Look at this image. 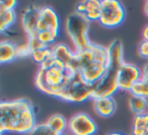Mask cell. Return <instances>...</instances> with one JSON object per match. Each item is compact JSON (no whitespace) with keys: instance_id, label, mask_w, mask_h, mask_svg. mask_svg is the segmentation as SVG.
Wrapping results in <instances>:
<instances>
[{"instance_id":"obj_1","label":"cell","mask_w":148,"mask_h":135,"mask_svg":"<svg viewBox=\"0 0 148 135\" xmlns=\"http://www.w3.org/2000/svg\"><path fill=\"white\" fill-rule=\"evenodd\" d=\"M37 126L34 105L25 98L1 102L0 132L29 134Z\"/></svg>"},{"instance_id":"obj_2","label":"cell","mask_w":148,"mask_h":135,"mask_svg":"<svg viewBox=\"0 0 148 135\" xmlns=\"http://www.w3.org/2000/svg\"><path fill=\"white\" fill-rule=\"evenodd\" d=\"M69 74L70 72L65 66L58 62H55L52 66H40L35 78V84L44 94L59 98Z\"/></svg>"},{"instance_id":"obj_3","label":"cell","mask_w":148,"mask_h":135,"mask_svg":"<svg viewBox=\"0 0 148 135\" xmlns=\"http://www.w3.org/2000/svg\"><path fill=\"white\" fill-rule=\"evenodd\" d=\"M65 30L75 47V52L82 51L91 44L88 37L89 21L76 12L70 13L67 17Z\"/></svg>"},{"instance_id":"obj_4","label":"cell","mask_w":148,"mask_h":135,"mask_svg":"<svg viewBox=\"0 0 148 135\" xmlns=\"http://www.w3.org/2000/svg\"><path fill=\"white\" fill-rule=\"evenodd\" d=\"M59 98L73 104L86 102L89 98H92L90 84L85 81L80 73H70Z\"/></svg>"},{"instance_id":"obj_5","label":"cell","mask_w":148,"mask_h":135,"mask_svg":"<svg viewBox=\"0 0 148 135\" xmlns=\"http://www.w3.org/2000/svg\"><path fill=\"white\" fill-rule=\"evenodd\" d=\"M126 10L118 0H101V13L99 23L108 29H114L124 23Z\"/></svg>"},{"instance_id":"obj_6","label":"cell","mask_w":148,"mask_h":135,"mask_svg":"<svg viewBox=\"0 0 148 135\" xmlns=\"http://www.w3.org/2000/svg\"><path fill=\"white\" fill-rule=\"evenodd\" d=\"M92 100L101 98H112L120 90L118 83V71L108 69L99 80L90 84Z\"/></svg>"},{"instance_id":"obj_7","label":"cell","mask_w":148,"mask_h":135,"mask_svg":"<svg viewBox=\"0 0 148 135\" xmlns=\"http://www.w3.org/2000/svg\"><path fill=\"white\" fill-rule=\"evenodd\" d=\"M70 135H95L99 130L97 122L86 113H77L68 121Z\"/></svg>"},{"instance_id":"obj_8","label":"cell","mask_w":148,"mask_h":135,"mask_svg":"<svg viewBox=\"0 0 148 135\" xmlns=\"http://www.w3.org/2000/svg\"><path fill=\"white\" fill-rule=\"evenodd\" d=\"M142 70L132 63L125 62L118 70V83L120 90H131L133 85L141 80Z\"/></svg>"},{"instance_id":"obj_9","label":"cell","mask_w":148,"mask_h":135,"mask_svg":"<svg viewBox=\"0 0 148 135\" xmlns=\"http://www.w3.org/2000/svg\"><path fill=\"white\" fill-rule=\"evenodd\" d=\"M41 8L42 7H39L36 4H29L21 13V25L27 38L37 36Z\"/></svg>"},{"instance_id":"obj_10","label":"cell","mask_w":148,"mask_h":135,"mask_svg":"<svg viewBox=\"0 0 148 135\" xmlns=\"http://www.w3.org/2000/svg\"><path fill=\"white\" fill-rule=\"evenodd\" d=\"M60 30H61V21L58 13L50 6L42 7L38 23V32L50 31L60 33Z\"/></svg>"},{"instance_id":"obj_11","label":"cell","mask_w":148,"mask_h":135,"mask_svg":"<svg viewBox=\"0 0 148 135\" xmlns=\"http://www.w3.org/2000/svg\"><path fill=\"white\" fill-rule=\"evenodd\" d=\"M75 12L86 19L89 23L99 21L101 13V1L99 0L81 1L75 6Z\"/></svg>"},{"instance_id":"obj_12","label":"cell","mask_w":148,"mask_h":135,"mask_svg":"<svg viewBox=\"0 0 148 135\" xmlns=\"http://www.w3.org/2000/svg\"><path fill=\"white\" fill-rule=\"evenodd\" d=\"M107 48L109 55V69L118 71L125 63L123 44L120 40H115Z\"/></svg>"},{"instance_id":"obj_13","label":"cell","mask_w":148,"mask_h":135,"mask_svg":"<svg viewBox=\"0 0 148 135\" xmlns=\"http://www.w3.org/2000/svg\"><path fill=\"white\" fill-rule=\"evenodd\" d=\"M93 109L99 116L103 118H109L115 114L117 110L116 101L112 98H101L93 100Z\"/></svg>"},{"instance_id":"obj_14","label":"cell","mask_w":148,"mask_h":135,"mask_svg":"<svg viewBox=\"0 0 148 135\" xmlns=\"http://www.w3.org/2000/svg\"><path fill=\"white\" fill-rule=\"evenodd\" d=\"M52 55H53L54 59L56 60V62L65 66L67 69V66L74 58L75 51L73 52L65 44H55L52 47Z\"/></svg>"},{"instance_id":"obj_15","label":"cell","mask_w":148,"mask_h":135,"mask_svg":"<svg viewBox=\"0 0 148 135\" xmlns=\"http://www.w3.org/2000/svg\"><path fill=\"white\" fill-rule=\"evenodd\" d=\"M17 46L10 41H2L0 44V62L2 64L12 62L17 58Z\"/></svg>"},{"instance_id":"obj_16","label":"cell","mask_w":148,"mask_h":135,"mask_svg":"<svg viewBox=\"0 0 148 135\" xmlns=\"http://www.w3.org/2000/svg\"><path fill=\"white\" fill-rule=\"evenodd\" d=\"M46 124L49 126V128L53 131L55 134H61L65 133L68 129V121L65 117L60 114H54L48 119Z\"/></svg>"},{"instance_id":"obj_17","label":"cell","mask_w":148,"mask_h":135,"mask_svg":"<svg viewBox=\"0 0 148 135\" xmlns=\"http://www.w3.org/2000/svg\"><path fill=\"white\" fill-rule=\"evenodd\" d=\"M132 135H148V114L135 115L132 127Z\"/></svg>"},{"instance_id":"obj_18","label":"cell","mask_w":148,"mask_h":135,"mask_svg":"<svg viewBox=\"0 0 148 135\" xmlns=\"http://www.w3.org/2000/svg\"><path fill=\"white\" fill-rule=\"evenodd\" d=\"M129 106L135 115L144 114V113H147L148 110V100L142 96L131 94V96L129 98Z\"/></svg>"},{"instance_id":"obj_19","label":"cell","mask_w":148,"mask_h":135,"mask_svg":"<svg viewBox=\"0 0 148 135\" xmlns=\"http://www.w3.org/2000/svg\"><path fill=\"white\" fill-rule=\"evenodd\" d=\"M16 12L15 10H6L0 8V31L4 33L13 23L16 21Z\"/></svg>"},{"instance_id":"obj_20","label":"cell","mask_w":148,"mask_h":135,"mask_svg":"<svg viewBox=\"0 0 148 135\" xmlns=\"http://www.w3.org/2000/svg\"><path fill=\"white\" fill-rule=\"evenodd\" d=\"M60 33H57V32H50V31H44V32H38L37 36L36 37L44 44V45L48 46L49 47L50 45H53L55 44L56 40H57L58 36H59Z\"/></svg>"},{"instance_id":"obj_21","label":"cell","mask_w":148,"mask_h":135,"mask_svg":"<svg viewBox=\"0 0 148 135\" xmlns=\"http://www.w3.org/2000/svg\"><path fill=\"white\" fill-rule=\"evenodd\" d=\"M32 58L36 63H39L40 65L44 63L47 59H49L52 56V48L47 47L41 50H37V51L32 52Z\"/></svg>"},{"instance_id":"obj_22","label":"cell","mask_w":148,"mask_h":135,"mask_svg":"<svg viewBox=\"0 0 148 135\" xmlns=\"http://www.w3.org/2000/svg\"><path fill=\"white\" fill-rule=\"evenodd\" d=\"M131 94L137 96H142V98H145L148 100V83L143 80H139L138 82H136L133 85V87L130 90Z\"/></svg>"},{"instance_id":"obj_23","label":"cell","mask_w":148,"mask_h":135,"mask_svg":"<svg viewBox=\"0 0 148 135\" xmlns=\"http://www.w3.org/2000/svg\"><path fill=\"white\" fill-rule=\"evenodd\" d=\"M29 135H57L49 128L47 124H37Z\"/></svg>"},{"instance_id":"obj_24","label":"cell","mask_w":148,"mask_h":135,"mask_svg":"<svg viewBox=\"0 0 148 135\" xmlns=\"http://www.w3.org/2000/svg\"><path fill=\"white\" fill-rule=\"evenodd\" d=\"M27 43H29V47H31L32 52L37 51V50H41L44 48H47L48 46L44 45L37 37H32V38H27Z\"/></svg>"},{"instance_id":"obj_25","label":"cell","mask_w":148,"mask_h":135,"mask_svg":"<svg viewBox=\"0 0 148 135\" xmlns=\"http://www.w3.org/2000/svg\"><path fill=\"white\" fill-rule=\"evenodd\" d=\"M16 55L17 58H21V57H27V56L32 55V50L31 47H29V43L25 44H21V45H18L16 48Z\"/></svg>"},{"instance_id":"obj_26","label":"cell","mask_w":148,"mask_h":135,"mask_svg":"<svg viewBox=\"0 0 148 135\" xmlns=\"http://www.w3.org/2000/svg\"><path fill=\"white\" fill-rule=\"evenodd\" d=\"M17 5L16 0H2L0 2V8L6 9V10H14Z\"/></svg>"},{"instance_id":"obj_27","label":"cell","mask_w":148,"mask_h":135,"mask_svg":"<svg viewBox=\"0 0 148 135\" xmlns=\"http://www.w3.org/2000/svg\"><path fill=\"white\" fill-rule=\"evenodd\" d=\"M138 54H139L141 57L148 59V41H143L140 43L139 47H138Z\"/></svg>"},{"instance_id":"obj_28","label":"cell","mask_w":148,"mask_h":135,"mask_svg":"<svg viewBox=\"0 0 148 135\" xmlns=\"http://www.w3.org/2000/svg\"><path fill=\"white\" fill-rule=\"evenodd\" d=\"M141 79L148 83V63L146 64V65L143 67V69H142V78Z\"/></svg>"},{"instance_id":"obj_29","label":"cell","mask_w":148,"mask_h":135,"mask_svg":"<svg viewBox=\"0 0 148 135\" xmlns=\"http://www.w3.org/2000/svg\"><path fill=\"white\" fill-rule=\"evenodd\" d=\"M143 40L145 41H148V25L144 28L143 30Z\"/></svg>"},{"instance_id":"obj_30","label":"cell","mask_w":148,"mask_h":135,"mask_svg":"<svg viewBox=\"0 0 148 135\" xmlns=\"http://www.w3.org/2000/svg\"><path fill=\"white\" fill-rule=\"evenodd\" d=\"M144 11H145V14L148 17V1L145 2V7H144Z\"/></svg>"},{"instance_id":"obj_31","label":"cell","mask_w":148,"mask_h":135,"mask_svg":"<svg viewBox=\"0 0 148 135\" xmlns=\"http://www.w3.org/2000/svg\"><path fill=\"white\" fill-rule=\"evenodd\" d=\"M107 135H126L124 133H121V132H112V133H109Z\"/></svg>"},{"instance_id":"obj_32","label":"cell","mask_w":148,"mask_h":135,"mask_svg":"<svg viewBox=\"0 0 148 135\" xmlns=\"http://www.w3.org/2000/svg\"><path fill=\"white\" fill-rule=\"evenodd\" d=\"M147 114H148V110H147Z\"/></svg>"}]
</instances>
